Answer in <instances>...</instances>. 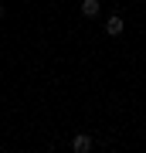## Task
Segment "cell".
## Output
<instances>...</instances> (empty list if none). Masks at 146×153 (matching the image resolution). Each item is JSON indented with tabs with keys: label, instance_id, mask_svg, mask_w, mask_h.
Segmentation results:
<instances>
[{
	"label": "cell",
	"instance_id": "3",
	"mask_svg": "<svg viewBox=\"0 0 146 153\" xmlns=\"http://www.w3.org/2000/svg\"><path fill=\"white\" fill-rule=\"evenodd\" d=\"M99 10H102L99 0H82V14H85V17H99Z\"/></svg>",
	"mask_w": 146,
	"mask_h": 153
},
{
	"label": "cell",
	"instance_id": "1",
	"mask_svg": "<svg viewBox=\"0 0 146 153\" xmlns=\"http://www.w3.org/2000/svg\"><path fill=\"white\" fill-rule=\"evenodd\" d=\"M71 150L75 153H88L92 150V136H88V133H78V136L71 140Z\"/></svg>",
	"mask_w": 146,
	"mask_h": 153
},
{
	"label": "cell",
	"instance_id": "2",
	"mask_svg": "<svg viewBox=\"0 0 146 153\" xmlns=\"http://www.w3.org/2000/svg\"><path fill=\"white\" fill-rule=\"evenodd\" d=\"M122 27H126V24H122V17H119V14H112V17L105 21V34H109V38H116V34H122Z\"/></svg>",
	"mask_w": 146,
	"mask_h": 153
},
{
	"label": "cell",
	"instance_id": "4",
	"mask_svg": "<svg viewBox=\"0 0 146 153\" xmlns=\"http://www.w3.org/2000/svg\"><path fill=\"white\" fill-rule=\"evenodd\" d=\"M0 14H4V4H0Z\"/></svg>",
	"mask_w": 146,
	"mask_h": 153
}]
</instances>
